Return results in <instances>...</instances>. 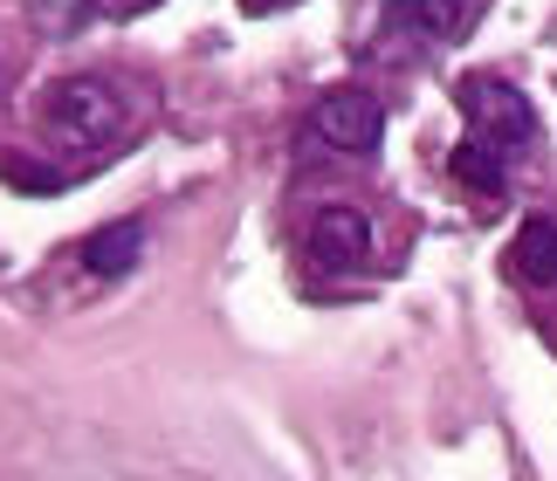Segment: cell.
<instances>
[{
	"instance_id": "cell-1",
	"label": "cell",
	"mask_w": 557,
	"mask_h": 481,
	"mask_svg": "<svg viewBox=\"0 0 557 481\" xmlns=\"http://www.w3.org/2000/svg\"><path fill=\"white\" fill-rule=\"evenodd\" d=\"M41 118H49V131L62 145H111L124 131V97L103 76H62L49 90V103H41Z\"/></svg>"
},
{
	"instance_id": "cell-2",
	"label": "cell",
	"mask_w": 557,
	"mask_h": 481,
	"mask_svg": "<svg viewBox=\"0 0 557 481\" xmlns=\"http://www.w3.org/2000/svg\"><path fill=\"white\" fill-rule=\"evenodd\" d=\"M455 103H461V118H468L475 138L503 145L509 159L530 151V103H523V90H509L503 76H461L455 83Z\"/></svg>"
},
{
	"instance_id": "cell-3",
	"label": "cell",
	"mask_w": 557,
	"mask_h": 481,
	"mask_svg": "<svg viewBox=\"0 0 557 481\" xmlns=\"http://www.w3.org/2000/svg\"><path fill=\"white\" fill-rule=\"evenodd\" d=\"M304 124H310V138L324 151H345V159H366V151H379V138H385V111H379L372 90H324L310 103Z\"/></svg>"
},
{
	"instance_id": "cell-4",
	"label": "cell",
	"mask_w": 557,
	"mask_h": 481,
	"mask_svg": "<svg viewBox=\"0 0 557 481\" xmlns=\"http://www.w3.org/2000/svg\"><path fill=\"white\" fill-rule=\"evenodd\" d=\"M372 255V221L358 207H324L310 221V261L317 269H331V275H345L358 269V261Z\"/></svg>"
},
{
	"instance_id": "cell-5",
	"label": "cell",
	"mask_w": 557,
	"mask_h": 481,
	"mask_svg": "<svg viewBox=\"0 0 557 481\" xmlns=\"http://www.w3.org/2000/svg\"><path fill=\"white\" fill-rule=\"evenodd\" d=\"M138 255H145V227L138 221H111V227L83 234V248H76V261L90 275H124V269H138Z\"/></svg>"
},
{
	"instance_id": "cell-6",
	"label": "cell",
	"mask_w": 557,
	"mask_h": 481,
	"mask_svg": "<svg viewBox=\"0 0 557 481\" xmlns=\"http://www.w3.org/2000/svg\"><path fill=\"white\" fill-rule=\"evenodd\" d=\"M509 269H517L530 289H550L557 282V221H523L509 240Z\"/></svg>"
},
{
	"instance_id": "cell-7",
	"label": "cell",
	"mask_w": 557,
	"mask_h": 481,
	"mask_svg": "<svg viewBox=\"0 0 557 481\" xmlns=\"http://www.w3.org/2000/svg\"><path fill=\"white\" fill-rule=\"evenodd\" d=\"M447 172H455L461 186H475V193H503L509 186V151L468 131V138L455 145V159H447Z\"/></svg>"
},
{
	"instance_id": "cell-8",
	"label": "cell",
	"mask_w": 557,
	"mask_h": 481,
	"mask_svg": "<svg viewBox=\"0 0 557 481\" xmlns=\"http://www.w3.org/2000/svg\"><path fill=\"white\" fill-rule=\"evenodd\" d=\"M385 21L420 41H447L461 28V0H385Z\"/></svg>"
}]
</instances>
